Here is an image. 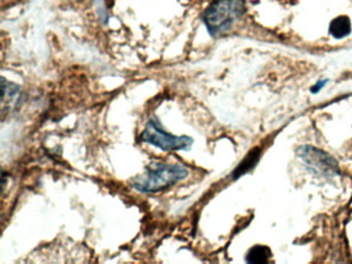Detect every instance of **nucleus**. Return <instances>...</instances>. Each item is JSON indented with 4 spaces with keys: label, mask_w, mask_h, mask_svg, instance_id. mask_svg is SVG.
Listing matches in <instances>:
<instances>
[{
    "label": "nucleus",
    "mask_w": 352,
    "mask_h": 264,
    "mask_svg": "<svg viewBox=\"0 0 352 264\" xmlns=\"http://www.w3.org/2000/svg\"><path fill=\"white\" fill-rule=\"evenodd\" d=\"M21 100L22 91L20 87L3 78V100H1L3 115L11 113L16 107H19Z\"/></svg>",
    "instance_id": "obj_5"
},
{
    "label": "nucleus",
    "mask_w": 352,
    "mask_h": 264,
    "mask_svg": "<svg viewBox=\"0 0 352 264\" xmlns=\"http://www.w3.org/2000/svg\"><path fill=\"white\" fill-rule=\"evenodd\" d=\"M271 257V251L265 245H254L249 250L246 256V261L252 264L267 263Z\"/></svg>",
    "instance_id": "obj_8"
},
{
    "label": "nucleus",
    "mask_w": 352,
    "mask_h": 264,
    "mask_svg": "<svg viewBox=\"0 0 352 264\" xmlns=\"http://www.w3.org/2000/svg\"><path fill=\"white\" fill-rule=\"evenodd\" d=\"M329 31L335 38H345L351 33V21L347 16H337L329 24Z\"/></svg>",
    "instance_id": "obj_6"
},
{
    "label": "nucleus",
    "mask_w": 352,
    "mask_h": 264,
    "mask_svg": "<svg viewBox=\"0 0 352 264\" xmlns=\"http://www.w3.org/2000/svg\"><path fill=\"white\" fill-rule=\"evenodd\" d=\"M324 84H325V82H317V84L315 85V87H313L312 92L313 93L319 92V90H320V89L322 88L323 86H324Z\"/></svg>",
    "instance_id": "obj_9"
},
{
    "label": "nucleus",
    "mask_w": 352,
    "mask_h": 264,
    "mask_svg": "<svg viewBox=\"0 0 352 264\" xmlns=\"http://www.w3.org/2000/svg\"><path fill=\"white\" fill-rule=\"evenodd\" d=\"M259 157H261V152H259L258 148H254V150L251 151V152L243 159L242 162L238 165V167L234 169V173H232L234 179H238L241 175H245V173L251 170V169L256 165V163L258 162Z\"/></svg>",
    "instance_id": "obj_7"
},
{
    "label": "nucleus",
    "mask_w": 352,
    "mask_h": 264,
    "mask_svg": "<svg viewBox=\"0 0 352 264\" xmlns=\"http://www.w3.org/2000/svg\"><path fill=\"white\" fill-rule=\"evenodd\" d=\"M186 167L182 164L151 162L142 175L133 181V187L141 193L151 194L164 191L188 177Z\"/></svg>",
    "instance_id": "obj_1"
},
{
    "label": "nucleus",
    "mask_w": 352,
    "mask_h": 264,
    "mask_svg": "<svg viewBox=\"0 0 352 264\" xmlns=\"http://www.w3.org/2000/svg\"><path fill=\"white\" fill-rule=\"evenodd\" d=\"M298 157L315 175L333 177L339 173L337 161L322 150L312 146H302L298 150Z\"/></svg>",
    "instance_id": "obj_4"
},
{
    "label": "nucleus",
    "mask_w": 352,
    "mask_h": 264,
    "mask_svg": "<svg viewBox=\"0 0 352 264\" xmlns=\"http://www.w3.org/2000/svg\"><path fill=\"white\" fill-rule=\"evenodd\" d=\"M141 140L152 144L162 151H187L191 148L193 140L190 136H177L168 133L162 127L160 119L152 117L146 124L145 129L141 134Z\"/></svg>",
    "instance_id": "obj_3"
},
{
    "label": "nucleus",
    "mask_w": 352,
    "mask_h": 264,
    "mask_svg": "<svg viewBox=\"0 0 352 264\" xmlns=\"http://www.w3.org/2000/svg\"><path fill=\"white\" fill-rule=\"evenodd\" d=\"M245 12L244 0H215L204 14V22L210 34H226L242 18Z\"/></svg>",
    "instance_id": "obj_2"
}]
</instances>
